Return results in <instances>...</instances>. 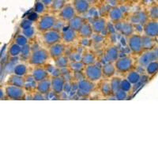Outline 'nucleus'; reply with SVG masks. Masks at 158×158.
<instances>
[{
  "label": "nucleus",
  "instance_id": "obj_1",
  "mask_svg": "<svg viewBox=\"0 0 158 158\" xmlns=\"http://www.w3.org/2000/svg\"><path fill=\"white\" fill-rule=\"evenodd\" d=\"M50 59L48 48L44 47H39L38 48L34 49L31 52L27 63L32 67L44 66L48 63Z\"/></svg>",
  "mask_w": 158,
  "mask_h": 158
},
{
  "label": "nucleus",
  "instance_id": "obj_2",
  "mask_svg": "<svg viewBox=\"0 0 158 158\" xmlns=\"http://www.w3.org/2000/svg\"><path fill=\"white\" fill-rule=\"evenodd\" d=\"M114 65L117 74L126 75L130 70L135 69L136 62L135 60V57L132 56H125L118 57L114 62Z\"/></svg>",
  "mask_w": 158,
  "mask_h": 158
},
{
  "label": "nucleus",
  "instance_id": "obj_3",
  "mask_svg": "<svg viewBox=\"0 0 158 158\" xmlns=\"http://www.w3.org/2000/svg\"><path fill=\"white\" fill-rule=\"evenodd\" d=\"M40 41L42 44L44 48H48L52 45L62 41L61 31L56 28H52L48 31L40 32Z\"/></svg>",
  "mask_w": 158,
  "mask_h": 158
},
{
  "label": "nucleus",
  "instance_id": "obj_4",
  "mask_svg": "<svg viewBox=\"0 0 158 158\" xmlns=\"http://www.w3.org/2000/svg\"><path fill=\"white\" fill-rule=\"evenodd\" d=\"M57 18L53 14L46 13L44 15H40V18L35 22V28L40 32H43L52 29L56 26Z\"/></svg>",
  "mask_w": 158,
  "mask_h": 158
},
{
  "label": "nucleus",
  "instance_id": "obj_5",
  "mask_svg": "<svg viewBox=\"0 0 158 158\" xmlns=\"http://www.w3.org/2000/svg\"><path fill=\"white\" fill-rule=\"evenodd\" d=\"M127 38V47L133 57H138L143 52L142 46V35L134 32Z\"/></svg>",
  "mask_w": 158,
  "mask_h": 158
},
{
  "label": "nucleus",
  "instance_id": "obj_6",
  "mask_svg": "<svg viewBox=\"0 0 158 158\" xmlns=\"http://www.w3.org/2000/svg\"><path fill=\"white\" fill-rule=\"evenodd\" d=\"M97 89L95 82L84 78L77 82V94L79 97L86 98L94 93Z\"/></svg>",
  "mask_w": 158,
  "mask_h": 158
},
{
  "label": "nucleus",
  "instance_id": "obj_7",
  "mask_svg": "<svg viewBox=\"0 0 158 158\" xmlns=\"http://www.w3.org/2000/svg\"><path fill=\"white\" fill-rule=\"evenodd\" d=\"M83 73H84L85 77L93 82L96 83L100 81L101 78H103L101 66L98 65L97 63L85 66Z\"/></svg>",
  "mask_w": 158,
  "mask_h": 158
},
{
  "label": "nucleus",
  "instance_id": "obj_8",
  "mask_svg": "<svg viewBox=\"0 0 158 158\" xmlns=\"http://www.w3.org/2000/svg\"><path fill=\"white\" fill-rule=\"evenodd\" d=\"M5 94L6 97L12 101H24L26 99V90L22 87L6 85Z\"/></svg>",
  "mask_w": 158,
  "mask_h": 158
},
{
  "label": "nucleus",
  "instance_id": "obj_9",
  "mask_svg": "<svg viewBox=\"0 0 158 158\" xmlns=\"http://www.w3.org/2000/svg\"><path fill=\"white\" fill-rule=\"evenodd\" d=\"M157 47L151 51L143 52L140 56L137 57L136 63L139 64L141 67H146L150 62L157 60Z\"/></svg>",
  "mask_w": 158,
  "mask_h": 158
},
{
  "label": "nucleus",
  "instance_id": "obj_10",
  "mask_svg": "<svg viewBox=\"0 0 158 158\" xmlns=\"http://www.w3.org/2000/svg\"><path fill=\"white\" fill-rule=\"evenodd\" d=\"M51 88L52 93L56 95L59 96L64 91L65 85H66V79L63 75L52 76L50 77Z\"/></svg>",
  "mask_w": 158,
  "mask_h": 158
},
{
  "label": "nucleus",
  "instance_id": "obj_11",
  "mask_svg": "<svg viewBox=\"0 0 158 158\" xmlns=\"http://www.w3.org/2000/svg\"><path fill=\"white\" fill-rule=\"evenodd\" d=\"M76 15V12L74 10L72 4L67 3L57 13L56 18L60 20L63 23L67 24L71 18H74Z\"/></svg>",
  "mask_w": 158,
  "mask_h": 158
},
{
  "label": "nucleus",
  "instance_id": "obj_12",
  "mask_svg": "<svg viewBox=\"0 0 158 158\" xmlns=\"http://www.w3.org/2000/svg\"><path fill=\"white\" fill-rule=\"evenodd\" d=\"M89 22L94 33L95 34H102L103 32L107 29L108 21L104 17L97 16Z\"/></svg>",
  "mask_w": 158,
  "mask_h": 158
},
{
  "label": "nucleus",
  "instance_id": "obj_13",
  "mask_svg": "<svg viewBox=\"0 0 158 158\" xmlns=\"http://www.w3.org/2000/svg\"><path fill=\"white\" fill-rule=\"evenodd\" d=\"M48 51L50 59L53 61L57 59L58 58L66 55V51H67V45L63 43L62 41L58 42L55 44L52 45L51 47L48 48Z\"/></svg>",
  "mask_w": 158,
  "mask_h": 158
},
{
  "label": "nucleus",
  "instance_id": "obj_14",
  "mask_svg": "<svg viewBox=\"0 0 158 158\" xmlns=\"http://www.w3.org/2000/svg\"><path fill=\"white\" fill-rule=\"evenodd\" d=\"M142 34L149 37H158V20L149 19L143 25V32Z\"/></svg>",
  "mask_w": 158,
  "mask_h": 158
},
{
  "label": "nucleus",
  "instance_id": "obj_15",
  "mask_svg": "<svg viewBox=\"0 0 158 158\" xmlns=\"http://www.w3.org/2000/svg\"><path fill=\"white\" fill-rule=\"evenodd\" d=\"M114 27H115V31L118 32L123 36H126V37H128L135 32V27H134L133 24L131 23L128 21H126V20H124L123 22L115 23Z\"/></svg>",
  "mask_w": 158,
  "mask_h": 158
},
{
  "label": "nucleus",
  "instance_id": "obj_16",
  "mask_svg": "<svg viewBox=\"0 0 158 158\" xmlns=\"http://www.w3.org/2000/svg\"><path fill=\"white\" fill-rule=\"evenodd\" d=\"M61 36L62 42L64 43L66 45L71 44L75 41V40L77 37V32L74 29H70L68 25H66L63 29H61Z\"/></svg>",
  "mask_w": 158,
  "mask_h": 158
},
{
  "label": "nucleus",
  "instance_id": "obj_17",
  "mask_svg": "<svg viewBox=\"0 0 158 158\" xmlns=\"http://www.w3.org/2000/svg\"><path fill=\"white\" fill-rule=\"evenodd\" d=\"M108 16L111 23H117L120 22L126 19V15L123 13V10L119 8L118 6H111L108 10Z\"/></svg>",
  "mask_w": 158,
  "mask_h": 158
},
{
  "label": "nucleus",
  "instance_id": "obj_18",
  "mask_svg": "<svg viewBox=\"0 0 158 158\" xmlns=\"http://www.w3.org/2000/svg\"><path fill=\"white\" fill-rule=\"evenodd\" d=\"M119 57V52L117 46L114 44L108 45L104 49V58L106 62L114 63Z\"/></svg>",
  "mask_w": 158,
  "mask_h": 158
},
{
  "label": "nucleus",
  "instance_id": "obj_19",
  "mask_svg": "<svg viewBox=\"0 0 158 158\" xmlns=\"http://www.w3.org/2000/svg\"><path fill=\"white\" fill-rule=\"evenodd\" d=\"M31 76L36 82L51 77L50 74L48 72V70L45 69L44 66L33 67V68L31 70Z\"/></svg>",
  "mask_w": 158,
  "mask_h": 158
},
{
  "label": "nucleus",
  "instance_id": "obj_20",
  "mask_svg": "<svg viewBox=\"0 0 158 158\" xmlns=\"http://www.w3.org/2000/svg\"><path fill=\"white\" fill-rule=\"evenodd\" d=\"M72 6L75 10L76 15L81 16L86 15L91 8V4L85 0H74L72 2Z\"/></svg>",
  "mask_w": 158,
  "mask_h": 158
},
{
  "label": "nucleus",
  "instance_id": "obj_21",
  "mask_svg": "<svg viewBox=\"0 0 158 158\" xmlns=\"http://www.w3.org/2000/svg\"><path fill=\"white\" fill-rule=\"evenodd\" d=\"M97 60H98V56H97V52H94V51L92 50V49L87 48L85 50V52H83L82 55H81V58L80 61H81L85 66H87V65H91L94 64V63H97Z\"/></svg>",
  "mask_w": 158,
  "mask_h": 158
},
{
  "label": "nucleus",
  "instance_id": "obj_22",
  "mask_svg": "<svg viewBox=\"0 0 158 158\" xmlns=\"http://www.w3.org/2000/svg\"><path fill=\"white\" fill-rule=\"evenodd\" d=\"M98 82V89L100 94L104 97H113V93L111 90V86H110L109 79L101 78L100 81H97Z\"/></svg>",
  "mask_w": 158,
  "mask_h": 158
},
{
  "label": "nucleus",
  "instance_id": "obj_23",
  "mask_svg": "<svg viewBox=\"0 0 158 158\" xmlns=\"http://www.w3.org/2000/svg\"><path fill=\"white\" fill-rule=\"evenodd\" d=\"M77 37L80 39H91L93 35H94V31L92 29L91 24L89 21L86 20L81 28L77 31Z\"/></svg>",
  "mask_w": 158,
  "mask_h": 158
},
{
  "label": "nucleus",
  "instance_id": "obj_24",
  "mask_svg": "<svg viewBox=\"0 0 158 158\" xmlns=\"http://www.w3.org/2000/svg\"><path fill=\"white\" fill-rule=\"evenodd\" d=\"M142 46L143 52L151 51L157 47V39L142 35Z\"/></svg>",
  "mask_w": 158,
  "mask_h": 158
},
{
  "label": "nucleus",
  "instance_id": "obj_25",
  "mask_svg": "<svg viewBox=\"0 0 158 158\" xmlns=\"http://www.w3.org/2000/svg\"><path fill=\"white\" fill-rule=\"evenodd\" d=\"M101 70H102V77L103 78L110 79L116 74L115 65L114 63H106L101 66Z\"/></svg>",
  "mask_w": 158,
  "mask_h": 158
},
{
  "label": "nucleus",
  "instance_id": "obj_26",
  "mask_svg": "<svg viewBox=\"0 0 158 158\" xmlns=\"http://www.w3.org/2000/svg\"><path fill=\"white\" fill-rule=\"evenodd\" d=\"M149 20V18H148V15L146 10L143 11H138V12L135 13L132 16H131V18L130 21L131 23H132L133 25H135V24H141V25H143L144 24L146 23Z\"/></svg>",
  "mask_w": 158,
  "mask_h": 158
},
{
  "label": "nucleus",
  "instance_id": "obj_27",
  "mask_svg": "<svg viewBox=\"0 0 158 158\" xmlns=\"http://www.w3.org/2000/svg\"><path fill=\"white\" fill-rule=\"evenodd\" d=\"M6 85H14V86L22 87L25 89V77L23 76L17 75L15 74H12L8 77L6 81Z\"/></svg>",
  "mask_w": 158,
  "mask_h": 158
},
{
  "label": "nucleus",
  "instance_id": "obj_28",
  "mask_svg": "<svg viewBox=\"0 0 158 158\" xmlns=\"http://www.w3.org/2000/svg\"><path fill=\"white\" fill-rule=\"evenodd\" d=\"M36 90L44 96L48 95L52 91L50 78L45 79L43 81H38L36 85Z\"/></svg>",
  "mask_w": 158,
  "mask_h": 158
},
{
  "label": "nucleus",
  "instance_id": "obj_29",
  "mask_svg": "<svg viewBox=\"0 0 158 158\" xmlns=\"http://www.w3.org/2000/svg\"><path fill=\"white\" fill-rule=\"evenodd\" d=\"M86 20V18H84V17L81 16V15H76L74 18H71V19L67 22V25H68L70 29H74V31L77 32V31L79 30V29L81 28V25H82V24L84 23Z\"/></svg>",
  "mask_w": 158,
  "mask_h": 158
},
{
  "label": "nucleus",
  "instance_id": "obj_30",
  "mask_svg": "<svg viewBox=\"0 0 158 158\" xmlns=\"http://www.w3.org/2000/svg\"><path fill=\"white\" fill-rule=\"evenodd\" d=\"M126 79L131 84L137 85L142 81V74L135 69L130 70L126 74Z\"/></svg>",
  "mask_w": 158,
  "mask_h": 158
},
{
  "label": "nucleus",
  "instance_id": "obj_31",
  "mask_svg": "<svg viewBox=\"0 0 158 158\" xmlns=\"http://www.w3.org/2000/svg\"><path fill=\"white\" fill-rule=\"evenodd\" d=\"M67 4V0H52V4L49 6L51 12L54 15L57 14L62 8Z\"/></svg>",
  "mask_w": 158,
  "mask_h": 158
},
{
  "label": "nucleus",
  "instance_id": "obj_32",
  "mask_svg": "<svg viewBox=\"0 0 158 158\" xmlns=\"http://www.w3.org/2000/svg\"><path fill=\"white\" fill-rule=\"evenodd\" d=\"M146 74L148 77H153L157 74L158 71V61H152L146 66Z\"/></svg>",
  "mask_w": 158,
  "mask_h": 158
},
{
  "label": "nucleus",
  "instance_id": "obj_33",
  "mask_svg": "<svg viewBox=\"0 0 158 158\" xmlns=\"http://www.w3.org/2000/svg\"><path fill=\"white\" fill-rule=\"evenodd\" d=\"M28 73H29V69L25 63H18L14 67V74L17 75L25 77L28 75Z\"/></svg>",
  "mask_w": 158,
  "mask_h": 158
},
{
  "label": "nucleus",
  "instance_id": "obj_34",
  "mask_svg": "<svg viewBox=\"0 0 158 158\" xmlns=\"http://www.w3.org/2000/svg\"><path fill=\"white\" fill-rule=\"evenodd\" d=\"M148 18L150 20H158V6L156 2H153L146 10Z\"/></svg>",
  "mask_w": 158,
  "mask_h": 158
},
{
  "label": "nucleus",
  "instance_id": "obj_35",
  "mask_svg": "<svg viewBox=\"0 0 158 158\" xmlns=\"http://www.w3.org/2000/svg\"><path fill=\"white\" fill-rule=\"evenodd\" d=\"M69 62H70V59H69V58L67 57L66 55H64V56H61V57L58 58L57 59L54 60L55 67H56L57 68H59V70H60V69L67 68V67H68Z\"/></svg>",
  "mask_w": 158,
  "mask_h": 158
},
{
  "label": "nucleus",
  "instance_id": "obj_36",
  "mask_svg": "<svg viewBox=\"0 0 158 158\" xmlns=\"http://www.w3.org/2000/svg\"><path fill=\"white\" fill-rule=\"evenodd\" d=\"M36 29L35 28V26L32 25V26L27 28V29H21V33L23 34L30 41V40L34 39L35 36H36Z\"/></svg>",
  "mask_w": 158,
  "mask_h": 158
},
{
  "label": "nucleus",
  "instance_id": "obj_37",
  "mask_svg": "<svg viewBox=\"0 0 158 158\" xmlns=\"http://www.w3.org/2000/svg\"><path fill=\"white\" fill-rule=\"evenodd\" d=\"M31 45L30 44H27L22 46V49H21V53H20L19 56L21 57V59L23 60V61L27 62L28 59H29V56L31 54Z\"/></svg>",
  "mask_w": 158,
  "mask_h": 158
},
{
  "label": "nucleus",
  "instance_id": "obj_38",
  "mask_svg": "<svg viewBox=\"0 0 158 158\" xmlns=\"http://www.w3.org/2000/svg\"><path fill=\"white\" fill-rule=\"evenodd\" d=\"M85 65L81 61H71L69 62L68 68L70 71H83Z\"/></svg>",
  "mask_w": 158,
  "mask_h": 158
},
{
  "label": "nucleus",
  "instance_id": "obj_39",
  "mask_svg": "<svg viewBox=\"0 0 158 158\" xmlns=\"http://www.w3.org/2000/svg\"><path fill=\"white\" fill-rule=\"evenodd\" d=\"M21 49H22V47L14 42V43L11 44V45L10 46L9 51H8V54H9V56H10V57H18L20 53H21Z\"/></svg>",
  "mask_w": 158,
  "mask_h": 158
},
{
  "label": "nucleus",
  "instance_id": "obj_40",
  "mask_svg": "<svg viewBox=\"0 0 158 158\" xmlns=\"http://www.w3.org/2000/svg\"><path fill=\"white\" fill-rule=\"evenodd\" d=\"M121 77H118V76H113L112 77L109 79V83L110 86H111V90H112V93H115L116 90H118L119 89V85H120L121 81Z\"/></svg>",
  "mask_w": 158,
  "mask_h": 158
},
{
  "label": "nucleus",
  "instance_id": "obj_41",
  "mask_svg": "<svg viewBox=\"0 0 158 158\" xmlns=\"http://www.w3.org/2000/svg\"><path fill=\"white\" fill-rule=\"evenodd\" d=\"M14 42L15 44H17L19 45V46H21V47H22L24 45L29 44V40L23 34H22L20 32V33H18L17 35H15V38H14Z\"/></svg>",
  "mask_w": 158,
  "mask_h": 158
},
{
  "label": "nucleus",
  "instance_id": "obj_42",
  "mask_svg": "<svg viewBox=\"0 0 158 158\" xmlns=\"http://www.w3.org/2000/svg\"><path fill=\"white\" fill-rule=\"evenodd\" d=\"M132 88H133V85L131 84L126 78L121 79L120 85H119V89H120L126 92L127 94H129L130 92H131V90H132Z\"/></svg>",
  "mask_w": 158,
  "mask_h": 158
},
{
  "label": "nucleus",
  "instance_id": "obj_43",
  "mask_svg": "<svg viewBox=\"0 0 158 158\" xmlns=\"http://www.w3.org/2000/svg\"><path fill=\"white\" fill-rule=\"evenodd\" d=\"M48 8L46 6L44 3H42L40 1H38L36 3V6H35V12L36 14H38L39 15H44L47 13V10Z\"/></svg>",
  "mask_w": 158,
  "mask_h": 158
},
{
  "label": "nucleus",
  "instance_id": "obj_44",
  "mask_svg": "<svg viewBox=\"0 0 158 158\" xmlns=\"http://www.w3.org/2000/svg\"><path fill=\"white\" fill-rule=\"evenodd\" d=\"M128 97V94H127L126 92L123 91L122 89H118V90L115 92L113 94V97H115L116 100L118 101H123V100H126Z\"/></svg>",
  "mask_w": 158,
  "mask_h": 158
},
{
  "label": "nucleus",
  "instance_id": "obj_45",
  "mask_svg": "<svg viewBox=\"0 0 158 158\" xmlns=\"http://www.w3.org/2000/svg\"><path fill=\"white\" fill-rule=\"evenodd\" d=\"M71 74H72V79H73L74 81H75L76 82L81 81V80H82V79L85 78L83 71H72Z\"/></svg>",
  "mask_w": 158,
  "mask_h": 158
},
{
  "label": "nucleus",
  "instance_id": "obj_46",
  "mask_svg": "<svg viewBox=\"0 0 158 158\" xmlns=\"http://www.w3.org/2000/svg\"><path fill=\"white\" fill-rule=\"evenodd\" d=\"M32 25H34V22H32L31 20L29 19V18H25V19L22 20V22H21V23H20V29H27V28L31 27Z\"/></svg>",
  "mask_w": 158,
  "mask_h": 158
},
{
  "label": "nucleus",
  "instance_id": "obj_47",
  "mask_svg": "<svg viewBox=\"0 0 158 158\" xmlns=\"http://www.w3.org/2000/svg\"><path fill=\"white\" fill-rule=\"evenodd\" d=\"M32 100H35V101H43L45 100V96L41 94L40 93H39L36 90L32 92Z\"/></svg>",
  "mask_w": 158,
  "mask_h": 158
},
{
  "label": "nucleus",
  "instance_id": "obj_48",
  "mask_svg": "<svg viewBox=\"0 0 158 158\" xmlns=\"http://www.w3.org/2000/svg\"><path fill=\"white\" fill-rule=\"evenodd\" d=\"M40 18V15H38V14H36V12L31 13L30 15H29V17H28V18H29V20H31L32 22H34V23L36 22V21H37L38 18Z\"/></svg>",
  "mask_w": 158,
  "mask_h": 158
},
{
  "label": "nucleus",
  "instance_id": "obj_49",
  "mask_svg": "<svg viewBox=\"0 0 158 158\" xmlns=\"http://www.w3.org/2000/svg\"><path fill=\"white\" fill-rule=\"evenodd\" d=\"M106 4L109 5L110 6H117L118 0H104Z\"/></svg>",
  "mask_w": 158,
  "mask_h": 158
},
{
  "label": "nucleus",
  "instance_id": "obj_50",
  "mask_svg": "<svg viewBox=\"0 0 158 158\" xmlns=\"http://www.w3.org/2000/svg\"><path fill=\"white\" fill-rule=\"evenodd\" d=\"M6 97V94H5V89L3 90V89L0 87V100H4Z\"/></svg>",
  "mask_w": 158,
  "mask_h": 158
},
{
  "label": "nucleus",
  "instance_id": "obj_51",
  "mask_svg": "<svg viewBox=\"0 0 158 158\" xmlns=\"http://www.w3.org/2000/svg\"><path fill=\"white\" fill-rule=\"evenodd\" d=\"M40 1L42 3L44 4V5L46 6L48 8L50 6V5L52 4V0H40Z\"/></svg>",
  "mask_w": 158,
  "mask_h": 158
},
{
  "label": "nucleus",
  "instance_id": "obj_52",
  "mask_svg": "<svg viewBox=\"0 0 158 158\" xmlns=\"http://www.w3.org/2000/svg\"><path fill=\"white\" fill-rule=\"evenodd\" d=\"M85 1H86V2H89L90 4H94V3H95L96 2H97V0H85Z\"/></svg>",
  "mask_w": 158,
  "mask_h": 158
}]
</instances>
